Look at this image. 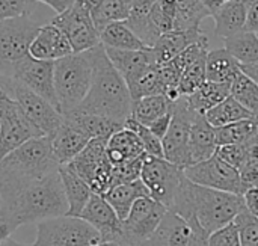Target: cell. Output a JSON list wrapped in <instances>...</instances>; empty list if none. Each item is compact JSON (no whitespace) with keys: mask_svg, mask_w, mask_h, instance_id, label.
<instances>
[{"mask_svg":"<svg viewBox=\"0 0 258 246\" xmlns=\"http://www.w3.org/2000/svg\"><path fill=\"white\" fill-rule=\"evenodd\" d=\"M92 60V83L88 95L80 103L76 112L106 116L124 126L132 116V95L125 80L109 60L104 45L88 50Z\"/></svg>","mask_w":258,"mask_h":246,"instance_id":"3957f363","label":"cell"},{"mask_svg":"<svg viewBox=\"0 0 258 246\" xmlns=\"http://www.w3.org/2000/svg\"><path fill=\"white\" fill-rule=\"evenodd\" d=\"M125 83L133 101L150 95H160V94L165 95V88L162 83L159 65H150L144 68L136 76L128 79Z\"/></svg>","mask_w":258,"mask_h":246,"instance_id":"d6a6232c","label":"cell"},{"mask_svg":"<svg viewBox=\"0 0 258 246\" xmlns=\"http://www.w3.org/2000/svg\"><path fill=\"white\" fill-rule=\"evenodd\" d=\"M168 209L151 197L139 198L122 221V245L144 246L154 234Z\"/></svg>","mask_w":258,"mask_h":246,"instance_id":"8fae6325","label":"cell"},{"mask_svg":"<svg viewBox=\"0 0 258 246\" xmlns=\"http://www.w3.org/2000/svg\"><path fill=\"white\" fill-rule=\"evenodd\" d=\"M41 136L14 98L8 97L0 101V162L24 142Z\"/></svg>","mask_w":258,"mask_h":246,"instance_id":"7c38bea8","label":"cell"},{"mask_svg":"<svg viewBox=\"0 0 258 246\" xmlns=\"http://www.w3.org/2000/svg\"><path fill=\"white\" fill-rule=\"evenodd\" d=\"M103 197L112 206V209L116 212L119 219L124 221L128 216L133 204L139 198L150 197V192L145 188V184L142 183V180H136L132 183L116 184V186L110 188Z\"/></svg>","mask_w":258,"mask_h":246,"instance_id":"83f0119b","label":"cell"},{"mask_svg":"<svg viewBox=\"0 0 258 246\" xmlns=\"http://www.w3.org/2000/svg\"><path fill=\"white\" fill-rule=\"evenodd\" d=\"M243 107L258 116V85L242 70L231 83V94Z\"/></svg>","mask_w":258,"mask_h":246,"instance_id":"f35d334b","label":"cell"},{"mask_svg":"<svg viewBox=\"0 0 258 246\" xmlns=\"http://www.w3.org/2000/svg\"><path fill=\"white\" fill-rule=\"evenodd\" d=\"M239 234L240 246H258V216L243 209L234 219Z\"/></svg>","mask_w":258,"mask_h":246,"instance_id":"b9f144b4","label":"cell"},{"mask_svg":"<svg viewBox=\"0 0 258 246\" xmlns=\"http://www.w3.org/2000/svg\"><path fill=\"white\" fill-rule=\"evenodd\" d=\"M91 246H124V245H121V243H118V242H100V243H95V245H91Z\"/></svg>","mask_w":258,"mask_h":246,"instance_id":"680465c9","label":"cell"},{"mask_svg":"<svg viewBox=\"0 0 258 246\" xmlns=\"http://www.w3.org/2000/svg\"><path fill=\"white\" fill-rule=\"evenodd\" d=\"M203 2V5L209 9V12H210V15L215 12V11H218L225 2H228V0H201Z\"/></svg>","mask_w":258,"mask_h":246,"instance_id":"11a10c76","label":"cell"},{"mask_svg":"<svg viewBox=\"0 0 258 246\" xmlns=\"http://www.w3.org/2000/svg\"><path fill=\"white\" fill-rule=\"evenodd\" d=\"M130 14V2L128 0H103L92 12V21L100 32L110 23L125 21Z\"/></svg>","mask_w":258,"mask_h":246,"instance_id":"74e56055","label":"cell"},{"mask_svg":"<svg viewBox=\"0 0 258 246\" xmlns=\"http://www.w3.org/2000/svg\"><path fill=\"white\" fill-rule=\"evenodd\" d=\"M106 153L112 166L122 165L147 154L138 135L125 127L118 130L107 139Z\"/></svg>","mask_w":258,"mask_h":246,"instance_id":"603a6c76","label":"cell"},{"mask_svg":"<svg viewBox=\"0 0 258 246\" xmlns=\"http://www.w3.org/2000/svg\"><path fill=\"white\" fill-rule=\"evenodd\" d=\"M243 209V195L206 188L184 175L169 212L177 213L186 221H197L212 234L233 222Z\"/></svg>","mask_w":258,"mask_h":246,"instance_id":"7a4b0ae2","label":"cell"},{"mask_svg":"<svg viewBox=\"0 0 258 246\" xmlns=\"http://www.w3.org/2000/svg\"><path fill=\"white\" fill-rule=\"evenodd\" d=\"M204 35L206 33L201 30H172V32L163 33L151 47L156 65L162 67L171 62L190 44L198 42Z\"/></svg>","mask_w":258,"mask_h":246,"instance_id":"44dd1931","label":"cell"},{"mask_svg":"<svg viewBox=\"0 0 258 246\" xmlns=\"http://www.w3.org/2000/svg\"><path fill=\"white\" fill-rule=\"evenodd\" d=\"M192 224L174 212H166L160 225L144 246H189Z\"/></svg>","mask_w":258,"mask_h":246,"instance_id":"ffe728a7","label":"cell"},{"mask_svg":"<svg viewBox=\"0 0 258 246\" xmlns=\"http://www.w3.org/2000/svg\"><path fill=\"white\" fill-rule=\"evenodd\" d=\"M100 41L104 47L119 50H145L147 44L130 29L125 21L107 24L100 30Z\"/></svg>","mask_w":258,"mask_h":246,"instance_id":"f546056e","label":"cell"},{"mask_svg":"<svg viewBox=\"0 0 258 246\" xmlns=\"http://www.w3.org/2000/svg\"><path fill=\"white\" fill-rule=\"evenodd\" d=\"M216 150H218L216 130L206 119L203 113H198L190 126V136H189V151H190L192 165L209 160L216 154Z\"/></svg>","mask_w":258,"mask_h":246,"instance_id":"7402d4cb","label":"cell"},{"mask_svg":"<svg viewBox=\"0 0 258 246\" xmlns=\"http://www.w3.org/2000/svg\"><path fill=\"white\" fill-rule=\"evenodd\" d=\"M145 157H147V154L139 157V159L125 162L122 165L113 166V186L141 180V171H142V165H144Z\"/></svg>","mask_w":258,"mask_h":246,"instance_id":"ee69618b","label":"cell"},{"mask_svg":"<svg viewBox=\"0 0 258 246\" xmlns=\"http://www.w3.org/2000/svg\"><path fill=\"white\" fill-rule=\"evenodd\" d=\"M240 73V64L225 50H210L206 62V76L209 82L231 85L236 76Z\"/></svg>","mask_w":258,"mask_h":246,"instance_id":"f1b7e54d","label":"cell"},{"mask_svg":"<svg viewBox=\"0 0 258 246\" xmlns=\"http://www.w3.org/2000/svg\"><path fill=\"white\" fill-rule=\"evenodd\" d=\"M215 130L218 147L230 144H249L258 138V118L242 119L224 127H218Z\"/></svg>","mask_w":258,"mask_h":246,"instance_id":"d590c367","label":"cell"},{"mask_svg":"<svg viewBox=\"0 0 258 246\" xmlns=\"http://www.w3.org/2000/svg\"><path fill=\"white\" fill-rule=\"evenodd\" d=\"M225 50L240 64H258V35L255 32L240 30L224 39Z\"/></svg>","mask_w":258,"mask_h":246,"instance_id":"1f68e13d","label":"cell"},{"mask_svg":"<svg viewBox=\"0 0 258 246\" xmlns=\"http://www.w3.org/2000/svg\"><path fill=\"white\" fill-rule=\"evenodd\" d=\"M183 177V168L168 162L163 157L147 154L141 171V180L148 189L150 197L163 204L168 210L174 203Z\"/></svg>","mask_w":258,"mask_h":246,"instance_id":"30bf717a","label":"cell"},{"mask_svg":"<svg viewBox=\"0 0 258 246\" xmlns=\"http://www.w3.org/2000/svg\"><path fill=\"white\" fill-rule=\"evenodd\" d=\"M216 156L240 171L246 162V144H230L221 145L216 150Z\"/></svg>","mask_w":258,"mask_h":246,"instance_id":"f6af8a7d","label":"cell"},{"mask_svg":"<svg viewBox=\"0 0 258 246\" xmlns=\"http://www.w3.org/2000/svg\"><path fill=\"white\" fill-rule=\"evenodd\" d=\"M177 30H201V21L212 17L201 0H175Z\"/></svg>","mask_w":258,"mask_h":246,"instance_id":"8d00e7d4","label":"cell"},{"mask_svg":"<svg viewBox=\"0 0 258 246\" xmlns=\"http://www.w3.org/2000/svg\"><path fill=\"white\" fill-rule=\"evenodd\" d=\"M248 2H249V0H248Z\"/></svg>","mask_w":258,"mask_h":246,"instance_id":"6125c7cd","label":"cell"},{"mask_svg":"<svg viewBox=\"0 0 258 246\" xmlns=\"http://www.w3.org/2000/svg\"><path fill=\"white\" fill-rule=\"evenodd\" d=\"M36 3V0H0V23L30 15Z\"/></svg>","mask_w":258,"mask_h":246,"instance_id":"7bdbcfd3","label":"cell"},{"mask_svg":"<svg viewBox=\"0 0 258 246\" xmlns=\"http://www.w3.org/2000/svg\"><path fill=\"white\" fill-rule=\"evenodd\" d=\"M171 119H172V112H168L166 115L157 118L154 122H151L148 126V129L159 138V139H163V136L166 135L169 126H171Z\"/></svg>","mask_w":258,"mask_h":246,"instance_id":"7dc6e473","label":"cell"},{"mask_svg":"<svg viewBox=\"0 0 258 246\" xmlns=\"http://www.w3.org/2000/svg\"><path fill=\"white\" fill-rule=\"evenodd\" d=\"M14 88H15V80L8 76L0 74V101L3 98H14Z\"/></svg>","mask_w":258,"mask_h":246,"instance_id":"f907efd6","label":"cell"},{"mask_svg":"<svg viewBox=\"0 0 258 246\" xmlns=\"http://www.w3.org/2000/svg\"><path fill=\"white\" fill-rule=\"evenodd\" d=\"M240 70L251 77L255 83L258 85V64H252V65H240Z\"/></svg>","mask_w":258,"mask_h":246,"instance_id":"db71d44e","label":"cell"},{"mask_svg":"<svg viewBox=\"0 0 258 246\" xmlns=\"http://www.w3.org/2000/svg\"><path fill=\"white\" fill-rule=\"evenodd\" d=\"M0 218H3V200H2V195H0Z\"/></svg>","mask_w":258,"mask_h":246,"instance_id":"91938a15","label":"cell"},{"mask_svg":"<svg viewBox=\"0 0 258 246\" xmlns=\"http://www.w3.org/2000/svg\"><path fill=\"white\" fill-rule=\"evenodd\" d=\"M51 23L67 35L74 53H83L101 44L100 32L92 21L91 11L82 6L77 0L71 8L57 14Z\"/></svg>","mask_w":258,"mask_h":246,"instance_id":"5bb4252c","label":"cell"},{"mask_svg":"<svg viewBox=\"0 0 258 246\" xmlns=\"http://www.w3.org/2000/svg\"><path fill=\"white\" fill-rule=\"evenodd\" d=\"M36 2L50 6L56 12V15L57 14H62L63 11H67L68 8H71L76 3V0H36Z\"/></svg>","mask_w":258,"mask_h":246,"instance_id":"816d5d0a","label":"cell"},{"mask_svg":"<svg viewBox=\"0 0 258 246\" xmlns=\"http://www.w3.org/2000/svg\"><path fill=\"white\" fill-rule=\"evenodd\" d=\"M92 60L89 51L73 53L54 60V88L62 115L80 106L92 83Z\"/></svg>","mask_w":258,"mask_h":246,"instance_id":"5b68a950","label":"cell"},{"mask_svg":"<svg viewBox=\"0 0 258 246\" xmlns=\"http://www.w3.org/2000/svg\"><path fill=\"white\" fill-rule=\"evenodd\" d=\"M243 201H245V209L258 216V188L254 186L246 189L243 194Z\"/></svg>","mask_w":258,"mask_h":246,"instance_id":"681fc988","label":"cell"},{"mask_svg":"<svg viewBox=\"0 0 258 246\" xmlns=\"http://www.w3.org/2000/svg\"><path fill=\"white\" fill-rule=\"evenodd\" d=\"M107 139H91L83 151L70 163V168L79 174L91 188L92 194L104 195L113 186V166L106 153Z\"/></svg>","mask_w":258,"mask_h":246,"instance_id":"ba28073f","label":"cell"},{"mask_svg":"<svg viewBox=\"0 0 258 246\" xmlns=\"http://www.w3.org/2000/svg\"><path fill=\"white\" fill-rule=\"evenodd\" d=\"M104 50L109 60L125 82L133 76H136L144 68L150 65H156L151 47L145 50H119V48L104 47Z\"/></svg>","mask_w":258,"mask_h":246,"instance_id":"d4e9b609","label":"cell"},{"mask_svg":"<svg viewBox=\"0 0 258 246\" xmlns=\"http://www.w3.org/2000/svg\"><path fill=\"white\" fill-rule=\"evenodd\" d=\"M63 119L67 122H70L71 126L77 127L80 132H83L89 139H97V138L109 139L113 133L124 129L122 124H119L113 119H109L106 116L89 115V113H82V112H76V110L65 113Z\"/></svg>","mask_w":258,"mask_h":246,"instance_id":"4316f807","label":"cell"},{"mask_svg":"<svg viewBox=\"0 0 258 246\" xmlns=\"http://www.w3.org/2000/svg\"><path fill=\"white\" fill-rule=\"evenodd\" d=\"M257 35H258V32H257Z\"/></svg>","mask_w":258,"mask_h":246,"instance_id":"94428289","label":"cell"},{"mask_svg":"<svg viewBox=\"0 0 258 246\" xmlns=\"http://www.w3.org/2000/svg\"><path fill=\"white\" fill-rule=\"evenodd\" d=\"M77 2H79L82 6H85L88 11H91V12H92V11H94V9H95V8L100 5L103 0H77Z\"/></svg>","mask_w":258,"mask_h":246,"instance_id":"9f6ffc18","label":"cell"},{"mask_svg":"<svg viewBox=\"0 0 258 246\" xmlns=\"http://www.w3.org/2000/svg\"><path fill=\"white\" fill-rule=\"evenodd\" d=\"M39 24L30 15L0 23V74L12 77L15 67L29 54Z\"/></svg>","mask_w":258,"mask_h":246,"instance_id":"52a82bcc","label":"cell"},{"mask_svg":"<svg viewBox=\"0 0 258 246\" xmlns=\"http://www.w3.org/2000/svg\"><path fill=\"white\" fill-rule=\"evenodd\" d=\"M15 231V228L5 219V218H0V243L6 239H9L11 233Z\"/></svg>","mask_w":258,"mask_h":246,"instance_id":"f5cc1de1","label":"cell"},{"mask_svg":"<svg viewBox=\"0 0 258 246\" xmlns=\"http://www.w3.org/2000/svg\"><path fill=\"white\" fill-rule=\"evenodd\" d=\"M209 54V53H207ZM207 54L198 57L194 64H190L183 73H181V79H180V92L183 95H190L192 92H195L206 80V62H207Z\"/></svg>","mask_w":258,"mask_h":246,"instance_id":"ab89813d","label":"cell"},{"mask_svg":"<svg viewBox=\"0 0 258 246\" xmlns=\"http://www.w3.org/2000/svg\"><path fill=\"white\" fill-rule=\"evenodd\" d=\"M248 0H228L218 11L212 14L215 20V35L219 38H228L243 30L246 23Z\"/></svg>","mask_w":258,"mask_h":246,"instance_id":"cb8c5ba5","label":"cell"},{"mask_svg":"<svg viewBox=\"0 0 258 246\" xmlns=\"http://www.w3.org/2000/svg\"><path fill=\"white\" fill-rule=\"evenodd\" d=\"M209 246H240V234L236 222L213 231L209 236Z\"/></svg>","mask_w":258,"mask_h":246,"instance_id":"bcb514c9","label":"cell"},{"mask_svg":"<svg viewBox=\"0 0 258 246\" xmlns=\"http://www.w3.org/2000/svg\"><path fill=\"white\" fill-rule=\"evenodd\" d=\"M171 126L162 139L163 157L168 162L184 169L186 166L192 165L189 151V136L190 126L198 113L190 107L186 95L180 97L177 101L171 104Z\"/></svg>","mask_w":258,"mask_h":246,"instance_id":"9c48e42d","label":"cell"},{"mask_svg":"<svg viewBox=\"0 0 258 246\" xmlns=\"http://www.w3.org/2000/svg\"><path fill=\"white\" fill-rule=\"evenodd\" d=\"M59 169L48 136L33 138L0 162V180H36Z\"/></svg>","mask_w":258,"mask_h":246,"instance_id":"277c9868","label":"cell"},{"mask_svg":"<svg viewBox=\"0 0 258 246\" xmlns=\"http://www.w3.org/2000/svg\"><path fill=\"white\" fill-rule=\"evenodd\" d=\"M103 242L100 233L82 218L57 216L36 224L33 246H91Z\"/></svg>","mask_w":258,"mask_h":246,"instance_id":"8992f818","label":"cell"},{"mask_svg":"<svg viewBox=\"0 0 258 246\" xmlns=\"http://www.w3.org/2000/svg\"><path fill=\"white\" fill-rule=\"evenodd\" d=\"M124 127L135 132L138 135V138L141 139L144 148H145V153L148 156H154V157H163V147H162V139H159L147 126L138 122L135 118H128L125 122H124ZM165 159V157H163Z\"/></svg>","mask_w":258,"mask_h":246,"instance_id":"60d3db41","label":"cell"},{"mask_svg":"<svg viewBox=\"0 0 258 246\" xmlns=\"http://www.w3.org/2000/svg\"><path fill=\"white\" fill-rule=\"evenodd\" d=\"M230 94H231V85L206 80L195 92L186 97L190 107L197 113L204 115L207 110L213 109L215 106L222 103L227 97H230Z\"/></svg>","mask_w":258,"mask_h":246,"instance_id":"4dcf8cb0","label":"cell"},{"mask_svg":"<svg viewBox=\"0 0 258 246\" xmlns=\"http://www.w3.org/2000/svg\"><path fill=\"white\" fill-rule=\"evenodd\" d=\"M12 79L18 82L20 85L26 86L32 92L38 94L48 103H51L57 110L59 100L56 95L54 88V62L53 60H41L35 59L30 54H27L14 71Z\"/></svg>","mask_w":258,"mask_h":246,"instance_id":"9a60e30c","label":"cell"},{"mask_svg":"<svg viewBox=\"0 0 258 246\" xmlns=\"http://www.w3.org/2000/svg\"><path fill=\"white\" fill-rule=\"evenodd\" d=\"M0 246H33V245H24V243H20V242H17V240H14V239H6V240H3Z\"/></svg>","mask_w":258,"mask_h":246,"instance_id":"6f0895ef","label":"cell"},{"mask_svg":"<svg viewBox=\"0 0 258 246\" xmlns=\"http://www.w3.org/2000/svg\"><path fill=\"white\" fill-rule=\"evenodd\" d=\"M79 218L91 224L100 233L103 242H118L122 245V221L104 197L92 194Z\"/></svg>","mask_w":258,"mask_h":246,"instance_id":"e0dca14e","label":"cell"},{"mask_svg":"<svg viewBox=\"0 0 258 246\" xmlns=\"http://www.w3.org/2000/svg\"><path fill=\"white\" fill-rule=\"evenodd\" d=\"M74 50L71 47L67 35L51 21L39 26L35 38L30 42L29 54L35 59L41 60H57L60 57L73 54Z\"/></svg>","mask_w":258,"mask_h":246,"instance_id":"ac0fdd59","label":"cell"},{"mask_svg":"<svg viewBox=\"0 0 258 246\" xmlns=\"http://www.w3.org/2000/svg\"><path fill=\"white\" fill-rule=\"evenodd\" d=\"M243 30L246 32H258V0L248 2V12H246V23Z\"/></svg>","mask_w":258,"mask_h":246,"instance_id":"c3c4849f","label":"cell"},{"mask_svg":"<svg viewBox=\"0 0 258 246\" xmlns=\"http://www.w3.org/2000/svg\"><path fill=\"white\" fill-rule=\"evenodd\" d=\"M183 171L190 181L206 188L231 192L237 195H243L246 191L239 169H236L216 154L209 160L186 166Z\"/></svg>","mask_w":258,"mask_h":246,"instance_id":"4fadbf2b","label":"cell"},{"mask_svg":"<svg viewBox=\"0 0 258 246\" xmlns=\"http://www.w3.org/2000/svg\"><path fill=\"white\" fill-rule=\"evenodd\" d=\"M171 104L172 103L163 94L135 100L132 104V118L148 127L157 118L171 112Z\"/></svg>","mask_w":258,"mask_h":246,"instance_id":"e575fe53","label":"cell"},{"mask_svg":"<svg viewBox=\"0 0 258 246\" xmlns=\"http://www.w3.org/2000/svg\"><path fill=\"white\" fill-rule=\"evenodd\" d=\"M14 100L42 136H51L63 122V115L60 110L18 82H15Z\"/></svg>","mask_w":258,"mask_h":246,"instance_id":"2e32d148","label":"cell"},{"mask_svg":"<svg viewBox=\"0 0 258 246\" xmlns=\"http://www.w3.org/2000/svg\"><path fill=\"white\" fill-rule=\"evenodd\" d=\"M48 138L51 141V148L59 166L73 162L91 141L83 132H80L77 127L71 126L65 119L62 126Z\"/></svg>","mask_w":258,"mask_h":246,"instance_id":"d6986e66","label":"cell"},{"mask_svg":"<svg viewBox=\"0 0 258 246\" xmlns=\"http://www.w3.org/2000/svg\"><path fill=\"white\" fill-rule=\"evenodd\" d=\"M59 174H60L65 197L68 201V213L67 215L79 218L82 210L88 204L89 198L92 197V191L88 186V183L70 168V165H60Z\"/></svg>","mask_w":258,"mask_h":246,"instance_id":"484cf974","label":"cell"},{"mask_svg":"<svg viewBox=\"0 0 258 246\" xmlns=\"http://www.w3.org/2000/svg\"><path fill=\"white\" fill-rule=\"evenodd\" d=\"M0 195L3 218L15 230L68 213L59 169L36 180H0Z\"/></svg>","mask_w":258,"mask_h":246,"instance_id":"6da1fadb","label":"cell"},{"mask_svg":"<svg viewBox=\"0 0 258 246\" xmlns=\"http://www.w3.org/2000/svg\"><path fill=\"white\" fill-rule=\"evenodd\" d=\"M206 119L215 127H224L242 119H249V118H258L254 113H251L246 107H243L236 98H233L231 95L227 97L222 103H219L218 106H215L213 109L207 110L204 113Z\"/></svg>","mask_w":258,"mask_h":246,"instance_id":"836d02e7","label":"cell"}]
</instances>
